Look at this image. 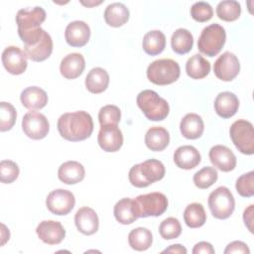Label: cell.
<instances>
[{
  "label": "cell",
  "mask_w": 254,
  "mask_h": 254,
  "mask_svg": "<svg viewBox=\"0 0 254 254\" xmlns=\"http://www.w3.org/2000/svg\"><path fill=\"white\" fill-rule=\"evenodd\" d=\"M58 130L60 135L67 141H83L92 134L93 120L90 114L83 110L66 112L60 116Z\"/></svg>",
  "instance_id": "cell-1"
},
{
  "label": "cell",
  "mask_w": 254,
  "mask_h": 254,
  "mask_svg": "<svg viewBox=\"0 0 254 254\" xmlns=\"http://www.w3.org/2000/svg\"><path fill=\"white\" fill-rule=\"evenodd\" d=\"M166 169L164 164L156 159H149L134 165L128 174L129 182L136 188H146L151 184L162 180Z\"/></svg>",
  "instance_id": "cell-2"
},
{
  "label": "cell",
  "mask_w": 254,
  "mask_h": 254,
  "mask_svg": "<svg viewBox=\"0 0 254 254\" xmlns=\"http://www.w3.org/2000/svg\"><path fill=\"white\" fill-rule=\"evenodd\" d=\"M136 102L146 118L151 121H162L169 115V103L154 90H142L137 95Z\"/></svg>",
  "instance_id": "cell-3"
},
{
  "label": "cell",
  "mask_w": 254,
  "mask_h": 254,
  "mask_svg": "<svg viewBox=\"0 0 254 254\" xmlns=\"http://www.w3.org/2000/svg\"><path fill=\"white\" fill-rule=\"evenodd\" d=\"M180 74V65L172 59L156 60L147 67L148 79L157 85L171 84L179 79Z\"/></svg>",
  "instance_id": "cell-4"
},
{
  "label": "cell",
  "mask_w": 254,
  "mask_h": 254,
  "mask_svg": "<svg viewBox=\"0 0 254 254\" xmlns=\"http://www.w3.org/2000/svg\"><path fill=\"white\" fill-rule=\"evenodd\" d=\"M225 41V29L214 23L202 29L197 40V48L201 54L212 58L221 51Z\"/></svg>",
  "instance_id": "cell-5"
},
{
  "label": "cell",
  "mask_w": 254,
  "mask_h": 254,
  "mask_svg": "<svg viewBox=\"0 0 254 254\" xmlns=\"http://www.w3.org/2000/svg\"><path fill=\"white\" fill-rule=\"evenodd\" d=\"M134 209L138 217L160 216L168 208L167 196L159 191L140 194L133 199Z\"/></svg>",
  "instance_id": "cell-6"
},
{
  "label": "cell",
  "mask_w": 254,
  "mask_h": 254,
  "mask_svg": "<svg viewBox=\"0 0 254 254\" xmlns=\"http://www.w3.org/2000/svg\"><path fill=\"white\" fill-rule=\"evenodd\" d=\"M230 138L236 149L245 155L254 153V130L250 121L239 119L234 121L229 129Z\"/></svg>",
  "instance_id": "cell-7"
},
{
  "label": "cell",
  "mask_w": 254,
  "mask_h": 254,
  "mask_svg": "<svg viewBox=\"0 0 254 254\" xmlns=\"http://www.w3.org/2000/svg\"><path fill=\"white\" fill-rule=\"evenodd\" d=\"M208 207L217 219H226L234 211L235 200L232 192L226 187H218L208 196Z\"/></svg>",
  "instance_id": "cell-8"
},
{
  "label": "cell",
  "mask_w": 254,
  "mask_h": 254,
  "mask_svg": "<svg viewBox=\"0 0 254 254\" xmlns=\"http://www.w3.org/2000/svg\"><path fill=\"white\" fill-rule=\"evenodd\" d=\"M75 204V198L71 191L64 189H57L52 190L47 198V208L56 215L68 214Z\"/></svg>",
  "instance_id": "cell-9"
},
{
  "label": "cell",
  "mask_w": 254,
  "mask_h": 254,
  "mask_svg": "<svg viewBox=\"0 0 254 254\" xmlns=\"http://www.w3.org/2000/svg\"><path fill=\"white\" fill-rule=\"evenodd\" d=\"M22 129L29 138L41 140L48 135L50 123L44 114L37 111H29L22 119Z\"/></svg>",
  "instance_id": "cell-10"
},
{
  "label": "cell",
  "mask_w": 254,
  "mask_h": 254,
  "mask_svg": "<svg viewBox=\"0 0 254 254\" xmlns=\"http://www.w3.org/2000/svg\"><path fill=\"white\" fill-rule=\"evenodd\" d=\"M213 71L218 79L231 81L240 71L239 60L233 53L225 52L214 62Z\"/></svg>",
  "instance_id": "cell-11"
},
{
  "label": "cell",
  "mask_w": 254,
  "mask_h": 254,
  "mask_svg": "<svg viewBox=\"0 0 254 254\" xmlns=\"http://www.w3.org/2000/svg\"><path fill=\"white\" fill-rule=\"evenodd\" d=\"M27 59L25 52L16 46L7 47L2 53V64L5 69L14 75L22 74L26 70Z\"/></svg>",
  "instance_id": "cell-12"
},
{
  "label": "cell",
  "mask_w": 254,
  "mask_h": 254,
  "mask_svg": "<svg viewBox=\"0 0 254 254\" xmlns=\"http://www.w3.org/2000/svg\"><path fill=\"white\" fill-rule=\"evenodd\" d=\"M46 17V11L40 6L20 9L16 15L18 31H31L40 28L41 24L45 22Z\"/></svg>",
  "instance_id": "cell-13"
},
{
  "label": "cell",
  "mask_w": 254,
  "mask_h": 254,
  "mask_svg": "<svg viewBox=\"0 0 254 254\" xmlns=\"http://www.w3.org/2000/svg\"><path fill=\"white\" fill-rule=\"evenodd\" d=\"M97 142L103 151L117 152L123 145V135L117 125L100 126Z\"/></svg>",
  "instance_id": "cell-14"
},
{
  "label": "cell",
  "mask_w": 254,
  "mask_h": 254,
  "mask_svg": "<svg viewBox=\"0 0 254 254\" xmlns=\"http://www.w3.org/2000/svg\"><path fill=\"white\" fill-rule=\"evenodd\" d=\"M36 232L38 237L46 244L57 245L60 244L65 237V230L61 222L55 220H43L41 221Z\"/></svg>",
  "instance_id": "cell-15"
},
{
  "label": "cell",
  "mask_w": 254,
  "mask_h": 254,
  "mask_svg": "<svg viewBox=\"0 0 254 254\" xmlns=\"http://www.w3.org/2000/svg\"><path fill=\"white\" fill-rule=\"evenodd\" d=\"M211 164L221 172H230L236 167V157L234 153L224 145H215L208 153Z\"/></svg>",
  "instance_id": "cell-16"
},
{
  "label": "cell",
  "mask_w": 254,
  "mask_h": 254,
  "mask_svg": "<svg viewBox=\"0 0 254 254\" xmlns=\"http://www.w3.org/2000/svg\"><path fill=\"white\" fill-rule=\"evenodd\" d=\"M64 38L66 43L71 47H83L89 41L90 28L83 21H72L65 28Z\"/></svg>",
  "instance_id": "cell-17"
},
{
  "label": "cell",
  "mask_w": 254,
  "mask_h": 254,
  "mask_svg": "<svg viewBox=\"0 0 254 254\" xmlns=\"http://www.w3.org/2000/svg\"><path fill=\"white\" fill-rule=\"evenodd\" d=\"M77 230L84 235L94 234L99 227V219L94 209L88 206L80 207L74 215Z\"/></svg>",
  "instance_id": "cell-18"
},
{
  "label": "cell",
  "mask_w": 254,
  "mask_h": 254,
  "mask_svg": "<svg viewBox=\"0 0 254 254\" xmlns=\"http://www.w3.org/2000/svg\"><path fill=\"white\" fill-rule=\"evenodd\" d=\"M201 161L197 149L191 145H184L177 148L174 153V162L178 168L183 170H191Z\"/></svg>",
  "instance_id": "cell-19"
},
{
  "label": "cell",
  "mask_w": 254,
  "mask_h": 254,
  "mask_svg": "<svg viewBox=\"0 0 254 254\" xmlns=\"http://www.w3.org/2000/svg\"><path fill=\"white\" fill-rule=\"evenodd\" d=\"M238 107L239 100L233 92H220L214 99V110L216 114L223 119L232 117L237 112Z\"/></svg>",
  "instance_id": "cell-20"
},
{
  "label": "cell",
  "mask_w": 254,
  "mask_h": 254,
  "mask_svg": "<svg viewBox=\"0 0 254 254\" xmlns=\"http://www.w3.org/2000/svg\"><path fill=\"white\" fill-rule=\"evenodd\" d=\"M85 67V61L81 54L71 53L66 55L61 62V74L66 79L78 77Z\"/></svg>",
  "instance_id": "cell-21"
},
{
  "label": "cell",
  "mask_w": 254,
  "mask_h": 254,
  "mask_svg": "<svg viewBox=\"0 0 254 254\" xmlns=\"http://www.w3.org/2000/svg\"><path fill=\"white\" fill-rule=\"evenodd\" d=\"M20 100L25 108L31 111L39 110L47 105L48 94L39 86H29L21 92Z\"/></svg>",
  "instance_id": "cell-22"
},
{
  "label": "cell",
  "mask_w": 254,
  "mask_h": 254,
  "mask_svg": "<svg viewBox=\"0 0 254 254\" xmlns=\"http://www.w3.org/2000/svg\"><path fill=\"white\" fill-rule=\"evenodd\" d=\"M24 52L28 59L33 62H43L47 60L53 52V40L48 32H44L42 38L33 46H25Z\"/></svg>",
  "instance_id": "cell-23"
},
{
  "label": "cell",
  "mask_w": 254,
  "mask_h": 254,
  "mask_svg": "<svg viewBox=\"0 0 254 254\" xmlns=\"http://www.w3.org/2000/svg\"><path fill=\"white\" fill-rule=\"evenodd\" d=\"M84 167L77 161H66L58 170V177L65 185H74L84 179Z\"/></svg>",
  "instance_id": "cell-24"
},
{
  "label": "cell",
  "mask_w": 254,
  "mask_h": 254,
  "mask_svg": "<svg viewBox=\"0 0 254 254\" xmlns=\"http://www.w3.org/2000/svg\"><path fill=\"white\" fill-rule=\"evenodd\" d=\"M180 130L182 135L190 140L199 138L204 130L202 118L196 113L186 114L180 123Z\"/></svg>",
  "instance_id": "cell-25"
},
{
  "label": "cell",
  "mask_w": 254,
  "mask_h": 254,
  "mask_svg": "<svg viewBox=\"0 0 254 254\" xmlns=\"http://www.w3.org/2000/svg\"><path fill=\"white\" fill-rule=\"evenodd\" d=\"M170 143V134L164 127L154 126L148 129L145 134L146 146L154 152L165 150Z\"/></svg>",
  "instance_id": "cell-26"
},
{
  "label": "cell",
  "mask_w": 254,
  "mask_h": 254,
  "mask_svg": "<svg viewBox=\"0 0 254 254\" xmlns=\"http://www.w3.org/2000/svg\"><path fill=\"white\" fill-rule=\"evenodd\" d=\"M109 84V74L102 67H93L85 77L86 89L94 94L101 93L106 90Z\"/></svg>",
  "instance_id": "cell-27"
},
{
  "label": "cell",
  "mask_w": 254,
  "mask_h": 254,
  "mask_svg": "<svg viewBox=\"0 0 254 254\" xmlns=\"http://www.w3.org/2000/svg\"><path fill=\"white\" fill-rule=\"evenodd\" d=\"M129 10L123 4L119 2L109 4L104 11V20L107 25L118 28L123 26L129 20Z\"/></svg>",
  "instance_id": "cell-28"
},
{
  "label": "cell",
  "mask_w": 254,
  "mask_h": 254,
  "mask_svg": "<svg viewBox=\"0 0 254 254\" xmlns=\"http://www.w3.org/2000/svg\"><path fill=\"white\" fill-rule=\"evenodd\" d=\"M113 213L115 219L124 225L131 224L138 218L134 209L133 199L129 197H124L118 200L114 205Z\"/></svg>",
  "instance_id": "cell-29"
},
{
  "label": "cell",
  "mask_w": 254,
  "mask_h": 254,
  "mask_svg": "<svg viewBox=\"0 0 254 254\" xmlns=\"http://www.w3.org/2000/svg\"><path fill=\"white\" fill-rule=\"evenodd\" d=\"M144 52L149 56H157L161 54L166 47V37L159 30H152L145 34L142 42Z\"/></svg>",
  "instance_id": "cell-30"
},
{
  "label": "cell",
  "mask_w": 254,
  "mask_h": 254,
  "mask_svg": "<svg viewBox=\"0 0 254 254\" xmlns=\"http://www.w3.org/2000/svg\"><path fill=\"white\" fill-rule=\"evenodd\" d=\"M129 246L136 251H145L153 243V235L146 227H137L132 229L128 234Z\"/></svg>",
  "instance_id": "cell-31"
},
{
  "label": "cell",
  "mask_w": 254,
  "mask_h": 254,
  "mask_svg": "<svg viewBox=\"0 0 254 254\" xmlns=\"http://www.w3.org/2000/svg\"><path fill=\"white\" fill-rule=\"evenodd\" d=\"M173 51L178 55L188 54L193 46V37L191 33L184 28L177 29L171 38Z\"/></svg>",
  "instance_id": "cell-32"
},
{
  "label": "cell",
  "mask_w": 254,
  "mask_h": 254,
  "mask_svg": "<svg viewBox=\"0 0 254 254\" xmlns=\"http://www.w3.org/2000/svg\"><path fill=\"white\" fill-rule=\"evenodd\" d=\"M187 74L193 79H201L210 71V64L202 56L195 54L186 64Z\"/></svg>",
  "instance_id": "cell-33"
},
{
  "label": "cell",
  "mask_w": 254,
  "mask_h": 254,
  "mask_svg": "<svg viewBox=\"0 0 254 254\" xmlns=\"http://www.w3.org/2000/svg\"><path fill=\"white\" fill-rule=\"evenodd\" d=\"M184 220L190 228L201 227L206 221V213L201 203H190L184 211Z\"/></svg>",
  "instance_id": "cell-34"
},
{
  "label": "cell",
  "mask_w": 254,
  "mask_h": 254,
  "mask_svg": "<svg viewBox=\"0 0 254 254\" xmlns=\"http://www.w3.org/2000/svg\"><path fill=\"white\" fill-rule=\"evenodd\" d=\"M240 14V3L235 0H224L219 2L216 6V15L220 20L233 22L239 18Z\"/></svg>",
  "instance_id": "cell-35"
},
{
  "label": "cell",
  "mask_w": 254,
  "mask_h": 254,
  "mask_svg": "<svg viewBox=\"0 0 254 254\" xmlns=\"http://www.w3.org/2000/svg\"><path fill=\"white\" fill-rule=\"evenodd\" d=\"M218 178L217 171L212 167H203L193 175V183L196 188L205 190L211 187Z\"/></svg>",
  "instance_id": "cell-36"
},
{
  "label": "cell",
  "mask_w": 254,
  "mask_h": 254,
  "mask_svg": "<svg viewBox=\"0 0 254 254\" xmlns=\"http://www.w3.org/2000/svg\"><path fill=\"white\" fill-rule=\"evenodd\" d=\"M17 118L16 109L9 103L2 101L0 103V131L5 132L14 126Z\"/></svg>",
  "instance_id": "cell-37"
},
{
  "label": "cell",
  "mask_w": 254,
  "mask_h": 254,
  "mask_svg": "<svg viewBox=\"0 0 254 254\" xmlns=\"http://www.w3.org/2000/svg\"><path fill=\"white\" fill-rule=\"evenodd\" d=\"M159 233L162 238L171 240L178 238L182 233V226L176 217H168L164 219L159 226Z\"/></svg>",
  "instance_id": "cell-38"
},
{
  "label": "cell",
  "mask_w": 254,
  "mask_h": 254,
  "mask_svg": "<svg viewBox=\"0 0 254 254\" xmlns=\"http://www.w3.org/2000/svg\"><path fill=\"white\" fill-rule=\"evenodd\" d=\"M121 118V111L116 105L108 104L100 108L98 112V121L100 126L117 125Z\"/></svg>",
  "instance_id": "cell-39"
},
{
  "label": "cell",
  "mask_w": 254,
  "mask_h": 254,
  "mask_svg": "<svg viewBox=\"0 0 254 254\" xmlns=\"http://www.w3.org/2000/svg\"><path fill=\"white\" fill-rule=\"evenodd\" d=\"M237 192L243 197H251L254 195V172L250 171L241 175L235 184Z\"/></svg>",
  "instance_id": "cell-40"
},
{
  "label": "cell",
  "mask_w": 254,
  "mask_h": 254,
  "mask_svg": "<svg viewBox=\"0 0 254 254\" xmlns=\"http://www.w3.org/2000/svg\"><path fill=\"white\" fill-rule=\"evenodd\" d=\"M191 18L199 23L209 21L213 16V10L209 3L204 1H198L192 4L190 7Z\"/></svg>",
  "instance_id": "cell-41"
},
{
  "label": "cell",
  "mask_w": 254,
  "mask_h": 254,
  "mask_svg": "<svg viewBox=\"0 0 254 254\" xmlns=\"http://www.w3.org/2000/svg\"><path fill=\"white\" fill-rule=\"evenodd\" d=\"M20 170L18 165L11 160H2L0 163V181L3 184H11L17 180Z\"/></svg>",
  "instance_id": "cell-42"
},
{
  "label": "cell",
  "mask_w": 254,
  "mask_h": 254,
  "mask_svg": "<svg viewBox=\"0 0 254 254\" xmlns=\"http://www.w3.org/2000/svg\"><path fill=\"white\" fill-rule=\"evenodd\" d=\"M231 253H242V254H249L250 250L247 246L246 243L242 242V241H232L230 242L225 250H224V254H231Z\"/></svg>",
  "instance_id": "cell-43"
},
{
  "label": "cell",
  "mask_w": 254,
  "mask_h": 254,
  "mask_svg": "<svg viewBox=\"0 0 254 254\" xmlns=\"http://www.w3.org/2000/svg\"><path fill=\"white\" fill-rule=\"evenodd\" d=\"M193 254H214V248L209 242L200 241L196 243L192 249Z\"/></svg>",
  "instance_id": "cell-44"
},
{
  "label": "cell",
  "mask_w": 254,
  "mask_h": 254,
  "mask_svg": "<svg viewBox=\"0 0 254 254\" xmlns=\"http://www.w3.org/2000/svg\"><path fill=\"white\" fill-rule=\"evenodd\" d=\"M253 208L254 205L250 204L247 208H245L243 212V220L245 223V226L248 228V230L253 233Z\"/></svg>",
  "instance_id": "cell-45"
},
{
  "label": "cell",
  "mask_w": 254,
  "mask_h": 254,
  "mask_svg": "<svg viewBox=\"0 0 254 254\" xmlns=\"http://www.w3.org/2000/svg\"><path fill=\"white\" fill-rule=\"evenodd\" d=\"M187 249L181 244H173L162 251V253H176V254H187Z\"/></svg>",
  "instance_id": "cell-46"
},
{
  "label": "cell",
  "mask_w": 254,
  "mask_h": 254,
  "mask_svg": "<svg viewBox=\"0 0 254 254\" xmlns=\"http://www.w3.org/2000/svg\"><path fill=\"white\" fill-rule=\"evenodd\" d=\"M100 3H102V1H98V2H84V1H81V4H82V5H84V6H87V7H91V6L99 5Z\"/></svg>",
  "instance_id": "cell-47"
}]
</instances>
